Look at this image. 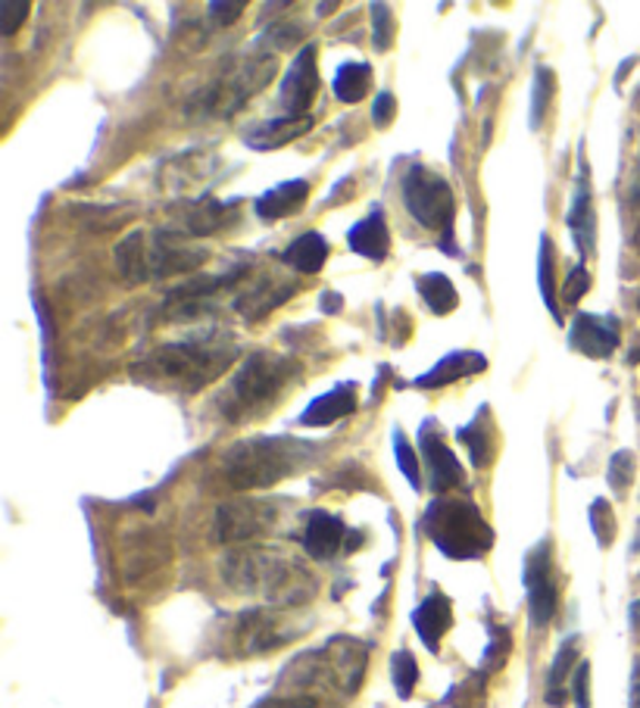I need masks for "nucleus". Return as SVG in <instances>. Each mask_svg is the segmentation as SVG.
<instances>
[{
	"instance_id": "obj_1",
	"label": "nucleus",
	"mask_w": 640,
	"mask_h": 708,
	"mask_svg": "<svg viewBox=\"0 0 640 708\" xmlns=\"http://www.w3.org/2000/svg\"><path fill=\"white\" fill-rule=\"evenodd\" d=\"M238 360V341L223 331H209L204 337H185L160 346L147 356V381L160 387H176L197 394L223 375Z\"/></svg>"
},
{
	"instance_id": "obj_2",
	"label": "nucleus",
	"mask_w": 640,
	"mask_h": 708,
	"mask_svg": "<svg viewBox=\"0 0 640 708\" xmlns=\"http://www.w3.org/2000/svg\"><path fill=\"white\" fill-rule=\"evenodd\" d=\"M223 578L238 593L259 597L273 606H301L316 593V578L285 552L238 550L223 562Z\"/></svg>"
},
{
	"instance_id": "obj_3",
	"label": "nucleus",
	"mask_w": 640,
	"mask_h": 708,
	"mask_svg": "<svg viewBox=\"0 0 640 708\" xmlns=\"http://www.w3.org/2000/svg\"><path fill=\"white\" fill-rule=\"evenodd\" d=\"M301 375V365L278 356V353H254L250 360H244L235 378L228 381L225 394L219 396V412L225 422L240 425V422H254L263 419L282 400V394L291 387V381Z\"/></svg>"
},
{
	"instance_id": "obj_4",
	"label": "nucleus",
	"mask_w": 640,
	"mask_h": 708,
	"mask_svg": "<svg viewBox=\"0 0 640 708\" xmlns=\"http://www.w3.org/2000/svg\"><path fill=\"white\" fill-rule=\"evenodd\" d=\"M316 456V446L297 437H247L223 456L225 481L235 490H263L282 484Z\"/></svg>"
},
{
	"instance_id": "obj_5",
	"label": "nucleus",
	"mask_w": 640,
	"mask_h": 708,
	"mask_svg": "<svg viewBox=\"0 0 640 708\" xmlns=\"http://www.w3.org/2000/svg\"><path fill=\"white\" fill-rule=\"evenodd\" d=\"M209 253L204 247H191L178 235L169 232H131L116 244V266L131 284L166 278L178 272H191L207 263Z\"/></svg>"
},
{
	"instance_id": "obj_6",
	"label": "nucleus",
	"mask_w": 640,
	"mask_h": 708,
	"mask_svg": "<svg viewBox=\"0 0 640 708\" xmlns=\"http://www.w3.org/2000/svg\"><path fill=\"white\" fill-rule=\"evenodd\" d=\"M425 534L444 552L447 559L465 562L481 559L494 547V531L479 512V505L469 500H434L422 521Z\"/></svg>"
},
{
	"instance_id": "obj_7",
	"label": "nucleus",
	"mask_w": 640,
	"mask_h": 708,
	"mask_svg": "<svg viewBox=\"0 0 640 708\" xmlns=\"http://www.w3.org/2000/svg\"><path fill=\"white\" fill-rule=\"evenodd\" d=\"M275 76V57H250L244 63L232 66L223 79L209 85L204 95L197 97V107L204 116H232L240 110L254 95H259Z\"/></svg>"
},
{
	"instance_id": "obj_8",
	"label": "nucleus",
	"mask_w": 640,
	"mask_h": 708,
	"mask_svg": "<svg viewBox=\"0 0 640 708\" xmlns=\"http://www.w3.org/2000/svg\"><path fill=\"white\" fill-rule=\"evenodd\" d=\"M403 204L419 225H425L432 232H444V237L453 232V213H456L453 188L432 169H425V166L406 169V175H403Z\"/></svg>"
},
{
	"instance_id": "obj_9",
	"label": "nucleus",
	"mask_w": 640,
	"mask_h": 708,
	"mask_svg": "<svg viewBox=\"0 0 640 708\" xmlns=\"http://www.w3.org/2000/svg\"><path fill=\"white\" fill-rule=\"evenodd\" d=\"M275 509L259 500H238V503H225L216 515V537L223 543H244V540H256L266 531H273Z\"/></svg>"
},
{
	"instance_id": "obj_10",
	"label": "nucleus",
	"mask_w": 640,
	"mask_h": 708,
	"mask_svg": "<svg viewBox=\"0 0 640 708\" xmlns=\"http://www.w3.org/2000/svg\"><path fill=\"white\" fill-rule=\"evenodd\" d=\"M525 590H529V612L538 628H544L557 614V581H553V550L541 543L525 559Z\"/></svg>"
},
{
	"instance_id": "obj_11",
	"label": "nucleus",
	"mask_w": 640,
	"mask_h": 708,
	"mask_svg": "<svg viewBox=\"0 0 640 708\" xmlns=\"http://www.w3.org/2000/svg\"><path fill=\"white\" fill-rule=\"evenodd\" d=\"M297 633V628L288 621V614L269 612V609H256V612L240 614L238 621V649L244 656L256 652H269L275 646H285Z\"/></svg>"
},
{
	"instance_id": "obj_12",
	"label": "nucleus",
	"mask_w": 640,
	"mask_h": 708,
	"mask_svg": "<svg viewBox=\"0 0 640 708\" xmlns=\"http://www.w3.org/2000/svg\"><path fill=\"white\" fill-rule=\"evenodd\" d=\"M316 91H319V66H316V48L306 45L294 63L285 72L282 79V88H278V104L288 110V116H306L309 104L316 100Z\"/></svg>"
},
{
	"instance_id": "obj_13",
	"label": "nucleus",
	"mask_w": 640,
	"mask_h": 708,
	"mask_svg": "<svg viewBox=\"0 0 640 708\" xmlns=\"http://www.w3.org/2000/svg\"><path fill=\"white\" fill-rule=\"evenodd\" d=\"M419 450L425 456V469H429V484L434 493H447V490L460 488L465 481L463 465L450 453V446L441 441V434L434 431L432 422H425L419 431Z\"/></svg>"
},
{
	"instance_id": "obj_14",
	"label": "nucleus",
	"mask_w": 640,
	"mask_h": 708,
	"mask_svg": "<svg viewBox=\"0 0 640 708\" xmlns=\"http://www.w3.org/2000/svg\"><path fill=\"white\" fill-rule=\"evenodd\" d=\"M569 341L591 360H607L619 350V325L616 318H603L593 313H578L569 331Z\"/></svg>"
},
{
	"instance_id": "obj_15",
	"label": "nucleus",
	"mask_w": 640,
	"mask_h": 708,
	"mask_svg": "<svg viewBox=\"0 0 640 708\" xmlns=\"http://www.w3.org/2000/svg\"><path fill=\"white\" fill-rule=\"evenodd\" d=\"M309 200V181L304 178H294V181H282L269 188L263 197H256V216L263 222H278L294 216L301 206Z\"/></svg>"
},
{
	"instance_id": "obj_16",
	"label": "nucleus",
	"mask_w": 640,
	"mask_h": 708,
	"mask_svg": "<svg viewBox=\"0 0 640 708\" xmlns=\"http://www.w3.org/2000/svg\"><path fill=\"white\" fill-rule=\"evenodd\" d=\"M353 412H356V384H341L335 391L316 396L304 410L301 422L306 427H325L335 425L341 419H347Z\"/></svg>"
},
{
	"instance_id": "obj_17",
	"label": "nucleus",
	"mask_w": 640,
	"mask_h": 708,
	"mask_svg": "<svg viewBox=\"0 0 640 708\" xmlns=\"http://www.w3.org/2000/svg\"><path fill=\"white\" fill-rule=\"evenodd\" d=\"M413 625L419 630V640L429 646L432 652H437L441 649V637L453 625V606H450V599L434 590L432 597L425 599L416 612H413Z\"/></svg>"
},
{
	"instance_id": "obj_18",
	"label": "nucleus",
	"mask_w": 640,
	"mask_h": 708,
	"mask_svg": "<svg viewBox=\"0 0 640 708\" xmlns=\"http://www.w3.org/2000/svg\"><path fill=\"white\" fill-rule=\"evenodd\" d=\"M309 128H313V116H278V119H269V122L256 126L247 135V147H254V150H275V147H285V144L304 138Z\"/></svg>"
},
{
	"instance_id": "obj_19",
	"label": "nucleus",
	"mask_w": 640,
	"mask_h": 708,
	"mask_svg": "<svg viewBox=\"0 0 640 708\" xmlns=\"http://www.w3.org/2000/svg\"><path fill=\"white\" fill-rule=\"evenodd\" d=\"M344 543V521L328 512H313L304 528V550L313 559H332Z\"/></svg>"
},
{
	"instance_id": "obj_20",
	"label": "nucleus",
	"mask_w": 640,
	"mask_h": 708,
	"mask_svg": "<svg viewBox=\"0 0 640 708\" xmlns=\"http://www.w3.org/2000/svg\"><path fill=\"white\" fill-rule=\"evenodd\" d=\"M347 247H351L353 253H360V256H366V259L382 263L384 256H387V250H391V232H387V225H384L382 209L368 213L366 219L353 225L351 235H347Z\"/></svg>"
},
{
	"instance_id": "obj_21",
	"label": "nucleus",
	"mask_w": 640,
	"mask_h": 708,
	"mask_svg": "<svg viewBox=\"0 0 640 708\" xmlns=\"http://www.w3.org/2000/svg\"><path fill=\"white\" fill-rule=\"evenodd\" d=\"M569 228L575 237L578 250L588 259L593 253V240H597V216H593L591 188H588V173H581L575 197H572V209H569Z\"/></svg>"
},
{
	"instance_id": "obj_22",
	"label": "nucleus",
	"mask_w": 640,
	"mask_h": 708,
	"mask_svg": "<svg viewBox=\"0 0 640 708\" xmlns=\"http://www.w3.org/2000/svg\"><path fill=\"white\" fill-rule=\"evenodd\" d=\"M166 543L150 531L126 537V555H122V574L126 578H141L150 568H157L166 559Z\"/></svg>"
},
{
	"instance_id": "obj_23",
	"label": "nucleus",
	"mask_w": 640,
	"mask_h": 708,
	"mask_svg": "<svg viewBox=\"0 0 640 708\" xmlns=\"http://www.w3.org/2000/svg\"><path fill=\"white\" fill-rule=\"evenodd\" d=\"M488 368V360L481 353H450L441 363L432 365V372L419 375L416 387H444L450 381L469 378L475 372H484Z\"/></svg>"
},
{
	"instance_id": "obj_24",
	"label": "nucleus",
	"mask_w": 640,
	"mask_h": 708,
	"mask_svg": "<svg viewBox=\"0 0 640 708\" xmlns=\"http://www.w3.org/2000/svg\"><path fill=\"white\" fill-rule=\"evenodd\" d=\"M328 240L319 235V232H306V235L294 237L291 247L282 253V259L288 263L291 268L304 272V275H316L325 259H328Z\"/></svg>"
},
{
	"instance_id": "obj_25",
	"label": "nucleus",
	"mask_w": 640,
	"mask_h": 708,
	"mask_svg": "<svg viewBox=\"0 0 640 708\" xmlns=\"http://www.w3.org/2000/svg\"><path fill=\"white\" fill-rule=\"evenodd\" d=\"M575 656H578V640H565L557 652V659L550 665V675H547V706L562 708L565 699H569V680L575 677Z\"/></svg>"
},
{
	"instance_id": "obj_26",
	"label": "nucleus",
	"mask_w": 640,
	"mask_h": 708,
	"mask_svg": "<svg viewBox=\"0 0 640 708\" xmlns=\"http://www.w3.org/2000/svg\"><path fill=\"white\" fill-rule=\"evenodd\" d=\"M291 294H294V284L282 287V291H275V284L263 282V284H256L254 291H244V294L235 299V309H238L247 322H250V318H263L269 309L282 306Z\"/></svg>"
},
{
	"instance_id": "obj_27",
	"label": "nucleus",
	"mask_w": 640,
	"mask_h": 708,
	"mask_svg": "<svg viewBox=\"0 0 640 708\" xmlns=\"http://www.w3.org/2000/svg\"><path fill=\"white\" fill-rule=\"evenodd\" d=\"M419 294H422L425 306H429L434 315H447L450 309H456V303H460L456 284L450 282L447 275H441V272H429L425 278H419Z\"/></svg>"
},
{
	"instance_id": "obj_28",
	"label": "nucleus",
	"mask_w": 640,
	"mask_h": 708,
	"mask_svg": "<svg viewBox=\"0 0 640 708\" xmlns=\"http://www.w3.org/2000/svg\"><path fill=\"white\" fill-rule=\"evenodd\" d=\"M372 85L368 63H344L335 76V97L341 104H360Z\"/></svg>"
},
{
	"instance_id": "obj_29",
	"label": "nucleus",
	"mask_w": 640,
	"mask_h": 708,
	"mask_svg": "<svg viewBox=\"0 0 640 708\" xmlns=\"http://www.w3.org/2000/svg\"><path fill=\"white\" fill-rule=\"evenodd\" d=\"M225 225V206L216 200H204V204H191L188 213L181 216V228L191 237H207L219 232Z\"/></svg>"
},
{
	"instance_id": "obj_30",
	"label": "nucleus",
	"mask_w": 640,
	"mask_h": 708,
	"mask_svg": "<svg viewBox=\"0 0 640 708\" xmlns=\"http://www.w3.org/2000/svg\"><path fill=\"white\" fill-rule=\"evenodd\" d=\"M460 441L472 450V462L484 469L491 456H494V441H491V425H488V419H479V422H472L469 427L460 431Z\"/></svg>"
},
{
	"instance_id": "obj_31",
	"label": "nucleus",
	"mask_w": 640,
	"mask_h": 708,
	"mask_svg": "<svg viewBox=\"0 0 640 708\" xmlns=\"http://www.w3.org/2000/svg\"><path fill=\"white\" fill-rule=\"evenodd\" d=\"M538 282H541V294H544V303L550 315L562 322L560 303H557V291H553V247H550V237H541V256H538Z\"/></svg>"
},
{
	"instance_id": "obj_32",
	"label": "nucleus",
	"mask_w": 640,
	"mask_h": 708,
	"mask_svg": "<svg viewBox=\"0 0 640 708\" xmlns=\"http://www.w3.org/2000/svg\"><path fill=\"white\" fill-rule=\"evenodd\" d=\"M553 100V72H547V66H538L534 72V95H531V128H541L547 110Z\"/></svg>"
},
{
	"instance_id": "obj_33",
	"label": "nucleus",
	"mask_w": 640,
	"mask_h": 708,
	"mask_svg": "<svg viewBox=\"0 0 640 708\" xmlns=\"http://www.w3.org/2000/svg\"><path fill=\"white\" fill-rule=\"evenodd\" d=\"M391 671H394V687H397V696H401V699H410L413 690H416V680H419L416 659L403 649V652H397L394 661H391Z\"/></svg>"
},
{
	"instance_id": "obj_34",
	"label": "nucleus",
	"mask_w": 640,
	"mask_h": 708,
	"mask_svg": "<svg viewBox=\"0 0 640 708\" xmlns=\"http://www.w3.org/2000/svg\"><path fill=\"white\" fill-rule=\"evenodd\" d=\"M391 41H394V17H391L387 3H375L372 7V45L378 53H384L391 48Z\"/></svg>"
},
{
	"instance_id": "obj_35",
	"label": "nucleus",
	"mask_w": 640,
	"mask_h": 708,
	"mask_svg": "<svg viewBox=\"0 0 640 708\" xmlns=\"http://www.w3.org/2000/svg\"><path fill=\"white\" fill-rule=\"evenodd\" d=\"M29 10H32L29 0H3V3H0V32L7 35V38L17 35L19 29L26 26Z\"/></svg>"
},
{
	"instance_id": "obj_36",
	"label": "nucleus",
	"mask_w": 640,
	"mask_h": 708,
	"mask_svg": "<svg viewBox=\"0 0 640 708\" xmlns=\"http://www.w3.org/2000/svg\"><path fill=\"white\" fill-rule=\"evenodd\" d=\"M591 528L600 547H609L612 537H616V519H612V509H609L607 500H593L591 505Z\"/></svg>"
},
{
	"instance_id": "obj_37",
	"label": "nucleus",
	"mask_w": 640,
	"mask_h": 708,
	"mask_svg": "<svg viewBox=\"0 0 640 708\" xmlns=\"http://www.w3.org/2000/svg\"><path fill=\"white\" fill-rule=\"evenodd\" d=\"M631 478H634V453H616L612 462H609V484L616 493H624V490L631 488Z\"/></svg>"
},
{
	"instance_id": "obj_38",
	"label": "nucleus",
	"mask_w": 640,
	"mask_h": 708,
	"mask_svg": "<svg viewBox=\"0 0 640 708\" xmlns=\"http://www.w3.org/2000/svg\"><path fill=\"white\" fill-rule=\"evenodd\" d=\"M394 453H397V465H401V472L406 474V481L413 484V488H422V474H419V459L416 453H413V446H410V441L403 437V434H397L394 437Z\"/></svg>"
},
{
	"instance_id": "obj_39",
	"label": "nucleus",
	"mask_w": 640,
	"mask_h": 708,
	"mask_svg": "<svg viewBox=\"0 0 640 708\" xmlns=\"http://www.w3.org/2000/svg\"><path fill=\"white\" fill-rule=\"evenodd\" d=\"M572 696L578 708H591V661H578L572 677Z\"/></svg>"
},
{
	"instance_id": "obj_40",
	"label": "nucleus",
	"mask_w": 640,
	"mask_h": 708,
	"mask_svg": "<svg viewBox=\"0 0 640 708\" xmlns=\"http://www.w3.org/2000/svg\"><path fill=\"white\" fill-rule=\"evenodd\" d=\"M591 291V272L584 266H575V272L565 278V287H562V299L565 303H578V299L584 297Z\"/></svg>"
},
{
	"instance_id": "obj_41",
	"label": "nucleus",
	"mask_w": 640,
	"mask_h": 708,
	"mask_svg": "<svg viewBox=\"0 0 640 708\" xmlns=\"http://www.w3.org/2000/svg\"><path fill=\"white\" fill-rule=\"evenodd\" d=\"M394 112H397V100H394L391 91H382V95L375 97V104H372V122H375V126L378 128L391 126Z\"/></svg>"
},
{
	"instance_id": "obj_42",
	"label": "nucleus",
	"mask_w": 640,
	"mask_h": 708,
	"mask_svg": "<svg viewBox=\"0 0 640 708\" xmlns=\"http://www.w3.org/2000/svg\"><path fill=\"white\" fill-rule=\"evenodd\" d=\"M319 706V699L316 696H309V692H294V696H278V699H269V702H263L259 708H316Z\"/></svg>"
},
{
	"instance_id": "obj_43",
	"label": "nucleus",
	"mask_w": 640,
	"mask_h": 708,
	"mask_svg": "<svg viewBox=\"0 0 640 708\" xmlns=\"http://www.w3.org/2000/svg\"><path fill=\"white\" fill-rule=\"evenodd\" d=\"M247 10V3L244 0H228V3H209V13L216 17V22H223V26H232L235 19L240 17Z\"/></svg>"
},
{
	"instance_id": "obj_44",
	"label": "nucleus",
	"mask_w": 640,
	"mask_h": 708,
	"mask_svg": "<svg viewBox=\"0 0 640 708\" xmlns=\"http://www.w3.org/2000/svg\"><path fill=\"white\" fill-rule=\"evenodd\" d=\"M628 708H640V656L631 671V690H628Z\"/></svg>"
},
{
	"instance_id": "obj_45",
	"label": "nucleus",
	"mask_w": 640,
	"mask_h": 708,
	"mask_svg": "<svg viewBox=\"0 0 640 708\" xmlns=\"http://www.w3.org/2000/svg\"><path fill=\"white\" fill-rule=\"evenodd\" d=\"M322 309H325V313H337V309H341V297L328 291V294L322 297Z\"/></svg>"
},
{
	"instance_id": "obj_46",
	"label": "nucleus",
	"mask_w": 640,
	"mask_h": 708,
	"mask_svg": "<svg viewBox=\"0 0 640 708\" xmlns=\"http://www.w3.org/2000/svg\"><path fill=\"white\" fill-rule=\"evenodd\" d=\"M634 247H638V253H640V225H638V232H634Z\"/></svg>"
}]
</instances>
